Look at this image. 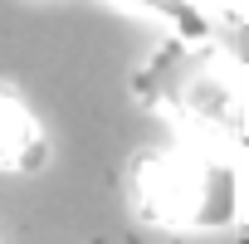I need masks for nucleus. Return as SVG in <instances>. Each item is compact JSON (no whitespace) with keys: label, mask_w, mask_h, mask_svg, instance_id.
<instances>
[{"label":"nucleus","mask_w":249,"mask_h":244,"mask_svg":"<svg viewBox=\"0 0 249 244\" xmlns=\"http://www.w3.org/2000/svg\"><path fill=\"white\" fill-rule=\"evenodd\" d=\"M142 98L186 132V142L230 152L244 137V69L239 59H230V49H220L205 35H176L166 39L142 78H137Z\"/></svg>","instance_id":"f257e3e1"},{"label":"nucleus","mask_w":249,"mask_h":244,"mask_svg":"<svg viewBox=\"0 0 249 244\" xmlns=\"http://www.w3.org/2000/svg\"><path fill=\"white\" fill-rule=\"evenodd\" d=\"M186 5L196 10V20H220V25H239L244 20V0H186Z\"/></svg>","instance_id":"20e7f679"},{"label":"nucleus","mask_w":249,"mask_h":244,"mask_svg":"<svg viewBox=\"0 0 249 244\" xmlns=\"http://www.w3.org/2000/svg\"><path fill=\"white\" fill-rule=\"evenodd\" d=\"M132 200L161 229H220L239 215V171L225 152L181 142L142 152L132 166Z\"/></svg>","instance_id":"f03ea898"},{"label":"nucleus","mask_w":249,"mask_h":244,"mask_svg":"<svg viewBox=\"0 0 249 244\" xmlns=\"http://www.w3.org/2000/svg\"><path fill=\"white\" fill-rule=\"evenodd\" d=\"M35 166H44V127L15 88H0V171Z\"/></svg>","instance_id":"7ed1b4c3"},{"label":"nucleus","mask_w":249,"mask_h":244,"mask_svg":"<svg viewBox=\"0 0 249 244\" xmlns=\"http://www.w3.org/2000/svg\"><path fill=\"white\" fill-rule=\"evenodd\" d=\"M127 5H142V10H161V15L181 20V30H186V35H205V25L196 20V10L186 5V0H127Z\"/></svg>","instance_id":"39448f33"}]
</instances>
